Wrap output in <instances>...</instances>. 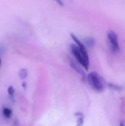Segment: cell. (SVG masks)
Masks as SVG:
<instances>
[{
  "instance_id": "4",
  "label": "cell",
  "mask_w": 125,
  "mask_h": 126,
  "mask_svg": "<svg viewBox=\"0 0 125 126\" xmlns=\"http://www.w3.org/2000/svg\"><path fill=\"white\" fill-rule=\"evenodd\" d=\"M70 36H71V38L76 43L77 46L79 48V50L81 52L84 60L87 62L89 63V55H88L87 51L86 49V47L84 46V44L83 43H81L80 41L77 37L73 33H71L70 34Z\"/></svg>"
},
{
  "instance_id": "6",
  "label": "cell",
  "mask_w": 125,
  "mask_h": 126,
  "mask_svg": "<svg viewBox=\"0 0 125 126\" xmlns=\"http://www.w3.org/2000/svg\"><path fill=\"white\" fill-rule=\"evenodd\" d=\"M84 44L89 48H92L95 45V41L94 38L91 37H86L84 39Z\"/></svg>"
},
{
  "instance_id": "3",
  "label": "cell",
  "mask_w": 125,
  "mask_h": 126,
  "mask_svg": "<svg viewBox=\"0 0 125 126\" xmlns=\"http://www.w3.org/2000/svg\"><path fill=\"white\" fill-rule=\"evenodd\" d=\"M107 37L112 52L113 54L117 53L119 50L117 35L114 31L110 30L107 33Z\"/></svg>"
},
{
  "instance_id": "12",
  "label": "cell",
  "mask_w": 125,
  "mask_h": 126,
  "mask_svg": "<svg viewBox=\"0 0 125 126\" xmlns=\"http://www.w3.org/2000/svg\"><path fill=\"white\" fill-rule=\"evenodd\" d=\"M6 50V48L4 46L0 47V56H1L4 54Z\"/></svg>"
},
{
  "instance_id": "11",
  "label": "cell",
  "mask_w": 125,
  "mask_h": 126,
  "mask_svg": "<svg viewBox=\"0 0 125 126\" xmlns=\"http://www.w3.org/2000/svg\"><path fill=\"white\" fill-rule=\"evenodd\" d=\"M8 93L10 96H12L15 93V89L12 86H10L8 89Z\"/></svg>"
},
{
  "instance_id": "9",
  "label": "cell",
  "mask_w": 125,
  "mask_h": 126,
  "mask_svg": "<svg viewBox=\"0 0 125 126\" xmlns=\"http://www.w3.org/2000/svg\"><path fill=\"white\" fill-rule=\"evenodd\" d=\"M108 86L109 87L116 90L120 91V90H122V87L120 86H118L117 84H114L109 83L108 84Z\"/></svg>"
},
{
  "instance_id": "2",
  "label": "cell",
  "mask_w": 125,
  "mask_h": 126,
  "mask_svg": "<svg viewBox=\"0 0 125 126\" xmlns=\"http://www.w3.org/2000/svg\"><path fill=\"white\" fill-rule=\"evenodd\" d=\"M70 49L72 54L78 62L85 68L86 70L88 71L89 67V63L87 62L84 60L78 46L74 44H71Z\"/></svg>"
},
{
  "instance_id": "13",
  "label": "cell",
  "mask_w": 125,
  "mask_h": 126,
  "mask_svg": "<svg viewBox=\"0 0 125 126\" xmlns=\"http://www.w3.org/2000/svg\"><path fill=\"white\" fill-rule=\"evenodd\" d=\"M60 6H63L64 5V3L62 0H55Z\"/></svg>"
},
{
  "instance_id": "8",
  "label": "cell",
  "mask_w": 125,
  "mask_h": 126,
  "mask_svg": "<svg viewBox=\"0 0 125 126\" xmlns=\"http://www.w3.org/2000/svg\"><path fill=\"white\" fill-rule=\"evenodd\" d=\"M18 75L21 79H25L28 76V71L25 68H22L19 71Z\"/></svg>"
},
{
  "instance_id": "15",
  "label": "cell",
  "mask_w": 125,
  "mask_h": 126,
  "mask_svg": "<svg viewBox=\"0 0 125 126\" xmlns=\"http://www.w3.org/2000/svg\"><path fill=\"white\" fill-rule=\"evenodd\" d=\"M1 59H0V67L1 64Z\"/></svg>"
},
{
  "instance_id": "14",
  "label": "cell",
  "mask_w": 125,
  "mask_h": 126,
  "mask_svg": "<svg viewBox=\"0 0 125 126\" xmlns=\"http://www.w3.org/2000/svg\"><path fill=\"white\" fill-rule=\"evenodd\" d=\"M26 83L25 82H23L22 83V87L24 88V89H26Z\"/></svg>"
},
{
  "instance_id": "16",
  "label": "cell",
  "mask_w": 125,
  "mask_h": 126,
  "mask_svg": "<svg viewBox=\"0 0 125 126\" xmlns=\"http://www.w3.org/2000/svg\"><path fill=\"white\" fill-rule=\"evenodd\" d=\"M121 126H124V125H123V123H121Z\"/></svg>"
},
{
  "instance_id": "5",
  "label": "cell",
  "mask_w": 125,
  "mask_h": 126,
  "mask_svg": "<svg viewBox=\"0 0 125 126\" xmlns=\"http://www.w3.org/2000/svg\"><path fill=\"white\" fill-rule=\"evenodd\" d=\"M70 65L72 68L75 70L80 75L82 76V77L85 78V76H86V73L83 70L80 68V67L78 66V64L76 63H75L73 61H70Z\"/></svg>"
},
{
  "instance_id": "1",
  "label": "cell",
  "mask_w": 125,
  "mask_h": 126,
  "mask_svg": "<svg viewBox=\"0 0 125 126\" xmlns=\"http://www.w3.org/2000/svg\"><path fill=\"white\" fill-rule=\"evenodd\" d=\"M87 80L90 86L98 92H102L105 89V85L102 77L95 72H92L87 76Z\"/></svg>"
},
{
  "instance_id": "10",
  "label": "cell",
  "mask_w": 125,
  "mask_h": 126,
  "mask_svg": "<svg viewBox=\"0 0 125 126\" xmlns=\"http://www.w3.org/2000/svg\"><path fill=\"white\" fill-rule=\"evenodd\" d=\"M11 110H10L9 109L6 108L4 109V114L7 117H10L11 115Z\"/></svg>"
},
{
  "instance_id": "7",
  "label": "cell",
  "mask_w": 125,
  "mask_h": 126,
  "mask_svg": "<svg viewBox=\"0 0 125 126\" xmlns=\"http://www.w3.org/2000/svg\"><path fill=\"white\" fill-rule=\"evenodd\" d=\"M76 116L78 118L76 126H83L84 115L81 113L78 112L76 114Z\"/></svg>"
}]
</instances>
